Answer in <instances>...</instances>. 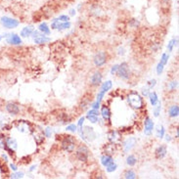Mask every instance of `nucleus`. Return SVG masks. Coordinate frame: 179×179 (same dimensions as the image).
I'll list each match as a JSON object with an SVG mask.
<instances>
[{
  "label": "nucleus",
  "instance_id": "13d9d810",
  "mask_svg": "<svg viewBox=\"0 0 179 179\" xmlns=\"http://www.w3.org/2000/svg\"><path fill=\"white\" fill-rule=\"evenodd\" d=\"M35 168H36V167H35V165H32V167H30V168H29V171H30V172H32V171H33V170H34V169H35Z\"/></svg>",
  "mask_w": 179,
  "mask_h": 179
},
{
  "label": "nucleus",
  "instance_id": "7ed1b4c3",
  "mask_svg": "<svg viewBox=\"0 0 179 179\" xmlns=\"http://www.w3.org/2000/svg\"><path fill=\"white\" fill-rule=\"evenodd\" d=\"M76 139L72 135H65L61 140V148L67 153H73L76 149Z\"/></svg>",
  "mask_w": 179,
  "mask_h": 179
},
{
  "label": "nucleus",
  "instance_id": "6e6552de",
  "mask_svg": "<svg viewBox=\"0 0 179 179\" xmlns=\"http://www.w3.org/2000/svg\"><path fill=\"white\" fill-rule=\"evenodd\" d=\"M32 38L35 44H45V43L49 42L51 40L50 37H47L45 34L40 33L39 30H33L32 32Z\"/></svg>",
  "mask_w": 179,
  "mask_h": 179
},
{
  "label": "nucleus",
  "instance_id": "c9c22d12",
  "mask_svg": "<svg viewBox=\"0 0 179 179\" xmlns=\"http://www.w3.org/2000/svg\"><path fill=\"white\" fill-rule=\"evenodd\" d=\"M86 119L88 120H90L92 123H98V121H99V117H96V116L87 115V116H86Z\"/></svg>",
  "mask_w": 179,
  "mask_h": 179
},
{
  "label": "nucleus",
  "instance_id": "412c9836",
  "mask_svg": "<svg viewBox=\"0 0 179 179\" xmlns=\"http://www.w3.org/2000/svg\"><path fill=\"white\" fill-rule=\"evenodd\" d=\"M179 115V107L178 105H172L168 109V116L170 117H177Z\"/></svg>",
  "mask_w": 179,
  "mask_h": 179
},
{
  "label": "nucleus",
  "instance_id": "9b49d317",
  "mask_svg": "<svg viewBox=\"0 0 179 179\" xmlns=\"http://www.w3.org/2000/svg\"><path fill=\"white\" fill-rule=\"evenodd\" d=\"M4 36L6 37L7 43H9L11 45H20L22 43L21 36L16 33H6L4 34Z\"/></svg>",
  "mask_w": 179,
  "mask_h": 179
},
{
  "label": "nucleus",
  "instance_id": "7c9ffc66",
  "mask_svg": "<svg viewBox=\"0 0 179 179\" xmlns=\"http://www.w3.org/2000/svg\"><path fill=\"white\" fill-rule=\"evenodd\" d=\"M116 144L115 143H111V144H109V145L106 146V148H105V152H106V154L108 155H112L113 154V152H115V149H113V147H115Z\"/></svg>",
  "mask_w": 179,
  "mask_h": 179
},
{
  "label": "nucleus",
  "instance_id": "bf43d9fd",
  "mask_svg": "<svg viewBox=\"0 0 179 179\" xmlns=\"http://www.w3.org/2000/svg\"><path fill=\"white\" fill-rule=\"evenodd\" d=\"M165 137H167L165 139H167V142H170V141H171V138H170L169 135H167V136H165Z\"/></svg>",
  "mask_w": 179,
  "mask_h": 179
},
{
  "label": "nucleus",
  "instance_id": "72a5a7b5",
  "mask_svg": "<svg viewBox=\"0 0 179 179\" xmlns=\"http://www.w3.org/2000/svg\"><path fill=\"white\" fill-rule=\"evenodd\" d=\"M177 86H178V81L177 80H173V81L169 82V83H168V89L170 91H175L176 88H177Z\"/></svg>",
  "mask_w": 179,
  "mask_h": 179
},
{
  "label": "nucleus",
  "instance_id": "0eeeda50",
  "mask_svg": "<svg viewBox=\"0 0 179 179\" xmlns=\"http://www.w3.org/2000/svg\"><path fill=\"white\" fill-rule=\"evenodd\" d=\"M107 53L105 51H98L93 58V63L96 67H103L107 63Z\"/></svg>",
  "mask_w": 179,
  "mask_h": 179
},
{
  "label": "nucleus",
  "instance_id": "c85d7f7f",
  "mask_svg": "<svg viewBox=\"0 0 179 179\" xmlns=\"http://www.w3.org/2000/svg\"><path fill=\"white\" fill-rule=\"evenodd\" d=\"M123 177L126 178V179H135L137 176H136V174H135V172L133 171L132 169H127V170H125L124 171Z\"/></svg>",
  "mask_w": 179,
  "mask_h": 179
},
{
  "label": "nucleus",
  "instance_id": "20e7f679",
  "mask_svg": "<svg viewBox=\"0 0 179 179\" xmlns=\"http://www.w3.org/2000/svg\"><path fill=\"white\" fill-rule=\"evenodd\" d=\"M90 152L85 145H79L76 150V159L81 163H85L89 159Z\"/></svg>",
  "mask_w": 179,
  "mask_h": 179
},
{
  "label": "nucleus",
  "instance_id": "09e8293b",
  "mask_svg": "<svg viewBox=\"0 0 179 179\" xmlns=\"http://www.w3.org/2000/svg\"><path fill=\"white\" fill-rule=\"evenodd\" d=\"M117 69H119V65H115V66H113L111 69V75H117Z\"/></svg>",
  "mask_w": 179,
  "mask_h": 179
},
{
  "label": "nucleus",
  "instance_id": "9d476101",
  "mask_svg": "<svg viewBox=\"0 0 179 179\" xmlns=\"http://www.w3.org/2000/svg\"><path fill=\"white\" fill-rule=\"evenodd\" d=\"M155 129V123L149 117H145V120H144V133L148 136L152 135L153 131Z\"/></svg>",
  "mask_w": 179,
  "mask_h": 179
},
{
  "label": "nucleus",
  "instance_id": "8fccbe9b",
  "mask_svg": "<svg viewBox=\"0 0 179 179\" xmlns=\"http://www.w3.org/2000/svg\"><path fill=\"white\" fill-rule=\"evenodd\" d=\"M84 120H85V117H81L80 119H79V120H78V123H77V125H76V126H78V127H81V126L83 125Z\"/></svg>",
  "mask_w": 179,
  "mask_h": 179
},
{
  "label": "nucleus",
  "instance_id": "f03ea898",
  "mask_svg": "<svg viewBox=\"0 0 179 179\" xmlns=\"http://www.w3.org/2000/svg\"><path fill=\"white\" fill-rule=\"evenodd\" d=\"M127 102L134 109L140 110L144 107V100L140 94H138L135 91H132L127 95Z\"/></svg>",
  "mask_w": 179,
  "mask_h": 179
},
{
  "label": "nucleus",
  "instance_id": "f704fd0d",
  "mask_svg": "<svg viewBox=\"0 0 179 179\" xmlns=\"http://www.w3.org/2000/svg\"><path fill=\"white\" fill-rule=\"evenodd\" d=\"M168 59H169V55L167 54V53H164L163 55H161V58H160V62L165 66V65H167V62H168Z\"/></svg>",
  "mask_w": 179,
  "mask_h": 179
},
{
  "label": "nucleus",
  "instance_id": "603ef678",
  "mask_svg": "<svg viewBox=\"0 0 179 179\" xmlns=\"http://www.w3.org/2000/svg\"><path fill=\"white\" fill-rule=\"evenodd\" d=\"M160 2H161L163 5H169L170 0H160Z\"/></svg>",
  "mask_w": 179,
  "mask_h": 179
},
{
  "label": "nucleus",
  "instance_id": "a878e982",
  "mask_svg": "<svg viewBox=\"0 0 179 179\" xmlns=\"http://www.w3.org/2000/svg\"><path fill=\"white\" fill-rule=\"evenodd\" d=\"M156 134H157V137L161 139L164 137L165 135V129L164 127V125H159L158 127L156 129Z\"/></svg>",
  "mask_w": 179,
  "mask_h": 179
},
{
  "label": "nucleus",
  "instance_id": "680f3d73",
  "mask_svg": "<svg viewBox=\"0 0 179 179\" xmlns=\"http://www.w3.org/2000/svg\"><path fill=\"white\" fill-rule=\"evenodd\" d=\"M2 40V36L1 35H0V41H1Z\"/></svg>",
  "mask_w": 179,
  "mask_h": 179
},
{
  "label": "nucleus",
  "instance_id": "bb28decb",
  "mask_svg": "<svg viewBox=\"0 0 179 179\" xmlns=\"http://www.w3.org/2000/svg\"><path fill=\"white\" fill-rule=\"evenodd\" d=\"M136 163H137L136 157L133 155L127 156V158H126V164H127V165H129V167H134V165L136 164Z\"/></svg>",
  "mask_w": 179,
  "mask_h": 179
},
{
  "label": "nucleus",
  "instance_id": "6e6d98bb",
  "mask_svg": "<svg viewBox=\"0 0 179 179\" xmlns=\"http://www.w3.org/2000/svg\"><path fill=\"white\" fill-rule=\"evenodd\" d=\"M69 15H71V16H75L76 15V10L75 9H72L71 11H69Z\"/></svg>",
  "mask_w": 179,
  "mask_h": 179
},
{
  "label": "nucleus",
  "instance_id": "79ce46f5",
  "mask_svg": "<svg viewBox=\"0 0 179 179\" xmlns=\"http://www.w3.org/2000/svg\"><path fill=\"white\" fill-rule=\"evenodd\" d=\"M87 115H91V116H96V117H99V115H100V112H99V110H97V109H92V110L88 111V113H87Z\"/></svg>",
  "mask_w": 179,
  "mask_h": 179
},
{
  "label": "nucleus",
  "instance_id": "cd10ccee",
  "mask_svg": "<svg viewBox=\"0 0 179 179\" xmlns=\"http://www.w3.org/2000/svg\"><path fill=\"white\" fill-rule=\"evenodd\" d=\"M59 120L62 123H69V121L72 120V119L68 116V113H60V115H59Z\"/></svg>",
  "mask_w": 179,
  "mask_h": 179
},
{
  "label": "nucleus",
  "instance_id": "393cba45",
  "mask_svg": "<svg viewBox=\"0 0 179 179\" xmlns=\"http://www.w3.org/2000/svg\"><path fill=\"white\" fill-rule=\"evenodd\" d=\"M113 87V82L111 80H107L103 82V83H101V90L105 91V92H108L109 90H111Z\"/></svg>",
  "mask_w": 179,
  "mask_h": 179
},
{
  "label": "nucleus",
  "instance_id": "aec40b11",
  "mask_svg": "<svg viewBox=\"0 0 179 179\" xmlns=\"http://www.w3.org/2000/svg\"><path fill=\"white\" fill-rule=\"evenodd\" d=\"M113 161V157L111 155L105 154V155H103L101 157V164H102L103 167H108V165L110 164H112Z\"/></svg>",
  "mask_w": 179,
  "mask_h": 179
},
{
  "label": "nucleus",
  "instance_id": "ddd939ff",
  "mask_svg": "<svg viewBox=\"0 0 179 179\" xmlns=\"http://www.w3.org/2000/svg\"><path fill=\"white\" fill-rule=\"evenodd\" d=\"M5 109L11 116H17V115H19L20 113V107H19V105L16 104L15 102L6 103Z\"/></svg>",
  "mask_w": 179,
  "mask_h": 179
},
{
  "label": "nucleus",
  "instance_id": "c03bdc74",
  "mask_svg": "<svg viewBox=\"0 0 179 179\" xmlns=\"http://www.w3.org/2000/svg\"><path fill=\"white\" fill-rule=\"evenodd\" d=\"M57 19H58V21H60V22H69V17L67 15H61Z\"/></svg>",
  "mask_w": 179,
  "mask_h": 179
},
{
  "label": "nucleus",
  "instance_id": "5fc2aeb1",
  "mask_svg": "<svg viewBox=\"0 0 179 179\" xmlns=\"http://www.w3.org/2000/svg\"><path fill=\"white\" fill-rule=\"evenodd\" d=\"M124 53H125V51H124L123 48H119V54L120 55H124Z\"/></svg>",
  "mask_w": 179,
  "mask_h": 179
},
{
  "label": "nucleus",
  "instance_id": "f257e3e1",
  "mask_svg": "<svg viewBox=\"0 0 179 179\" xmlns=\"http://www.w3.org/2000/svg\"><path fill=\"white\" fill-rule=\"evenodd\" d=\"M78 133H79L82 140L85 142H92L97 138V134H96L94 128L90 127V126L82 125L81 127H79V129H78Z\"/></svg>",
  "mask_w": 179,
  "mask_h": 179
},
{
  "label": "nucleus",
  "instance_id": "052dcab7",
  "mask_svg": "<svg viewBox=\"0 0 179 179\" xmlns=\"http://www.w3.org/2000/svg\"><path fill=\"white\" fill-rule=\"evenodd\" d=\"M176 138H178V128L176 129Z\"/></svg>",
  "mask_w": 179,
  "mask_h": 179
},
{
  "label": "nucleus",
  "instance_id": "37998d69",
  "mask_svg": "<svg viewBox=\"0 0 179 179\" xmlns=\"http://www.w3.org/2000/svg\"><path fill=\"white\" fill-rule=\"evenodd\" d=\"M105 95H106V92H105V91H103V90H100L99 93L97 94V101L102 102V100H103Z\"/></svg>",
  "mask_w": 179,
  "mask_h": 179
},
{
  "label": "nucleus",
  "instance_id": "473e14b6",
  "mask_svg": "<svg viewBox=\"0 0 179 179\" xmlns=\"http://www.w3.org/2000/svg\"><path fill=\"white\" fill-rule=\"evenodd\" d=\"M107 168H106V170H107V172H109V173H111V172H113L115 170H117V164H115L113 161L112 164H110L108 165V167H106Z\"/></svg>",
  "mask_w": 179,
  "mask_h": 179
},
{
  "label": "nucleus",
  "instance_id": "4be33fe9",
  "mask_svg": "<svg viewBox=\"0 0 179 179\" xmlns=\"http://www.w3.org/2000/svg\"><path fill=\"white\" fill-rule=\"evenodd\" d=\"M148 97H149V99H150V102L152 104V106H154V107L160 102L159 97H158V94H157L155 91H153V92H150L149 95H148Z\"/></svg>",
  "mask_w": 179,
  "mask_h": 179
},
{
  "label": "nucleus",
  "instance_id": "a211bd4d",
  "mask_svg": "<svg viewBox=\"0 0 179 179\" xmlns=\"http://www.w3.org/2000/svg\"><path fill=\"white\" fill-rule=\"evenodd\" d=\"M5 142H6V145L8 148H10L12 150H16L17 148H18V142L15 138H12V137H5Z\"/></svg>",
  "mask_w": 179,
  "mask_h": 179
},
{
  "label": "nucleus",
  "instance_id": "e433bc0d",
  "mask_svg": "<svg viewBox=\"0 0 179 179\" xmlns=\"http://www.w3.org/2000/svg\"><path fill=\"white\" fill-rule=\"evenodd\" d=\"M89 107V101H86V100H82V102L80 103L79 108L81 109L82 111H85L87 108Z\"/></svg>",
  "mask_w": 179,
  "mask_h": 179
},
{
  "label": "nucleus",
  "instance_id": "864d4df0",
  "mask_svg": "<svg viewBox=\"0 0 179 179\" xmlns=\"http://www.w3.org/2000/svg\"><path fill=\"white\" fill-rule=\"evenodd\" d=\"M10 167H11L12 170H14V171H17V170H18V167H17V165L14 164H10Z\"/></svg>",
  "mask_w": 179,
  "mask_h": 179
},
{
  "label": "nucleus",
  "instance_id": "6ab92c4d",
  "mask_svg": "<svg viewBox=\"0 0 179 179\" xmlns=\"http://www.w3.org/2000/svg\"><path fill=\"white\" fill-rule=\"evenodd\" d=\"M34 30V28L32 25H28V27H25L23 29L21 30V36L22 37H29L32 34Z\"/></svg>",
  "mask_w": 179,
  "mask_h": 179
},
{
  "label": "nucleus",
  "instance_id": "b1692460",
  "mask_svg": "<svg viewBox=\"0 0 179 179\" xmlns=\"http://www.w3.org/2000/svg\"><path fill=\"white\" fill-rule=\"evenodd\" d=\"M18 128H19V131L23 132V133H28L29 129L33 130V129H32V126H30V124L29 123H25V121H22L21 125H19Z\"/></svg>",
  "mask_w": 179,
  "mask_h": 179
},
{
  "label": "nucleus",
  "instance_id": "5701e85b",
  "mask_svg": "<svg viewBox=\"0 0 179 179\" xmlns=\"http://www.w3.org/2000/svg\"><path fill=\"white\" fill-rule=\"evenodd\" d=\"M38 30L43 34H46V35H49L50 34V28L48 27V25L46 23H41L38 25Z\"/></svg>",
  "mask_w": 179,
  "mask_h": 179
},
{
  "label": "nucleus",
  "instance_id": "dca6fc26",
  "mask_svg": "<svg viewBox=\"0 0 179 179\" xmlns=\"http://www.w3.org/2000/svg\"><path fill=\"white\" fill-rule=\"evenodd\" d=\"M102 115V117L104 120L106 121H111V117H112V112L110 110V108L106 105H104L101 108V113H100Z\"/></svg>",
  "mask_w": 179,
  "mask_h": 179
},
{
  "label": "nucleus",
  "instance_id": "423d86ee",
  "mask_svg": "<svg viewBox=\"0 0 179 179\" xmlns=\"http://www.w3.org/2000/svg\"><path fill=\"white\" fill-rule=\"evenodd\" d=\"M117 76L120 77L123 80H128L130 77V72H129V66L126 62L121 63L119 65V69H117Z\"/></svg>",
  "mask_w": 179,
  "mask_h": 179
},
{
  "label": "nucleus",
  "instance_id": "a19ab883",
  "mask_svg": "<svg viewBox=\"0 0 179 179\" xmlns=\"http://www.w3.org/2000/svg\"><path fill=\"white\" fill-rule=\"evenodd\" d=\"M157 84V80L156 79H151L147 82V85H148V88L149 89H153Z\"/></svg>",
  "mask_w": 179,
  "mask_h": 179
},
{
  "label": "nucleus",
  "instance_id": "1a4fd4ad",
  "mask_svg": "<svg viewBox=\"0 0 179 179\" xmlns=\"http://www.w3.org/2000/svg\"><path fill=\"white\" fill-rule=\"evenodd\" d=\"M71 28V23L69 22H60L58 19H54L52 21L51 24V29H57V30H63V29H68Z\"/></svg>",
  "mask_w": 179,
  "mask_h": 179
},
{
  "label": "nucleus",
  "instance_id": "2eb2a0df",
  "mask_svg": "<svg viewBox=\"0 0 179 179\" xmlns=\"http://www.w3.org/2000/svg\"><path fill=\"white\" fill-rule=\"evenodd\" d=\"M167 146H164V145L159 146L155 150V157H156V159H158V160L164 159V157L167 156Z\"/></svg>",
  "mask_w": 179,
  "mask_h": 179
},
{
  "label": "nucleus",
  "instance_id": "de8ad7c7",
  "mask_svg": "<svg viewBox=\"0 0 179 179\" xmlns=\"http://www.w3.org/2000/svg\"><path fill=\"white\" fill-rule=\"evenodd\" d=\"M52 133H53V131H52V129L50 127H47L45 130H44V135L45 137H51Z\"/></svg>",
  "mask_w": 179,
  "mask_h": 179
},
{
  "label": "nucleus",
  "instance_id": "4d7b16f0",
  "mask_svg": "<svg viewBox=\"0 0 179 179\" xmlns=\"http://www.w3.org/2000/svg\"><path fill=\"white\" fill-rule=\"evenodd\" d=\"M1 158H2L3 160H5V163H7V161H8V158H7V156H6L5 154H3V155L1 156Z\"/></svg>",
  "mask_w": 179,
  "mask_h": 179
},
{
  "label": "nucleus",
  "instance_id": "2f4dec72",
  "mask_svg": "<svg viewBox=\"0 0 179 179\" xmlns=\"http://www.w3.org/2000/svg\"><path fill=\"white\" fill-rule=\"evenodd\" d=\"M160 110H161V104H160V102H159L155 106V108H154V117H158L160 116Z\"/></svg>",
  "mask_w": 179,
  "mask_h": 179
},
{
  "label": "nucleus",
  "instance_id": "f3484780",
  "mask_svg": "<svg viewBox=\"0 0 179 179\" xmlns=\"http://www.w3.org/2000/svg\"><path fill=\"white\" fill-rule=\"evenodd\" d=\"M120 134L119 131H117V130H112V131H110L108 134V139L111 143L116 144L117 140H120Z\"/></svg>",
  "mask_w": 179,
  "mask_h": 179
},
{
  "label": "nucleus",
  "instance_id": "4c0bfd02",
  "mask_svg": "<svg viewBox=\"0 0 179 179\" xmlns=\"http://www.w3.org/2000/svg\"><path fill=\"white\" fill-rule=\"evenodd\" d=\"M67 131H71V132H76L77 131V126L76 124H69L66 127Z\"/></svg>",
  "mask_w": 179,
  "mask_h": 179
},
{
  "label": "nucleus",
  "instance_id": "3c124183",
  "mask_svg": "<svg viewBox=\"0 0 179 179\" xmlns=\"http://www.w3.org/2000/svg\"><path fill=\"white\" fill-rule=\"evenodd\" d=\"M149 93H150V89L149 88H144L142 90V95L145 96V97H147V96L149 95Z\"/></svg>",
  "mask_w": 179,
  "mask_h": 179
},
{
  "label": "nucleus",
  "instance_id": "c756f323",
  "mask_svg": "<svg viewBox=\"0 0 179 179\" xmlns=\"http://www.w3.org/2000/svg\"><path fill=\"white\" fill-rule=\"evenodd\" d=\"M177 42H178V39L177 38H172L171 40H170L168 42V44H167V50L169 52H171L173 50V48L177 46Z\"/></svg>",
  "mask_w": 179,
  "mask_h": 179
},
{
  "label": "nucleus",
  "instance_id": "4468645a",
  "mask_svg": "<svg viewBox=\"0 0 179 179\" xmlns=\"http://www.w3.org/2000/svg\"><path fill=\"white\" fill-rule=\"evenodd\" d=\"M137 143V140L135 137H129L123 142V152L124 153H128L129 151H131L133 148L135 147Z\"/></svg>",
  "mask_w": 179,
  "mask_h": 179
},
{
  "label": "nucleus",
  "instance_id": "58836bf2",
  "mask_svg": "<svg viewBox=\"0 0 179 179\" xmlns=\"http://www.w3.org/2000/svg\"><path fill=\"white\" fill-rule=\"evenodd\" d=\"M164 65H163L160 62L158 64V66H157V73H158L159 76H160L164 72Z\"/></svg>",
  "mask_w": 179,
  "mask_h": 179
},
{
  "label": "nucleus",
  "instance_id": "39448f33",
  "mask_svg": "<svg viewBox=\"0 0 179 179\" xmlns=\"http://www.w3.org/2000/svg\"><path fill=\"white\" fill-rule=\"evenodd\" d=\"M0 24H1L2 27H4L5 29H12L18 28L20 25V22L14 18H10V17L4 16L0 19Z\"/></svg>",
  "mask_w": 179,
  "mask_h": 179
},
{
  "label": "nucleus",
  "instance_id": "ea45409f",
  "mask_svg": "<svg viewBox=\"0 0 179 179\" xmlns=\"http://www.w3.org/2000/svg\"><path fill=\"white\" fill-rule=\"evenodd\" d=\"M11 178H15V179H19V178H23L24 177V173L23 172H18V171H15L14 173L11 174Z\"/></svg>",
  "mask_w": 179,
  "mask_h": 179
},
{
  "label": "nucleus",
  "instance_id": "f8f14e48",
  "mask_svg": "<svg viewBox=\"0 0 179 179\" xmlns=\"http://www.w3.org/2000/svg\"><path fill=\"white\" fill-rule=\"evenodd\" d=\"M102 79H103V75L101 72L96 71L92 76L90 77V84L93 87H97L100 86L102 83Z\"/></svg>",
  "mask_w": 179,
  "mask_h": 179
},
{
  "label": "nucleus",
  "instance_id": "49530a36",
  "mask_svg": "<svg viewBox=\"0 0 179 179\" xmlns=\"http://www.w3.org/2000/svg\"><path fill=\"white\" fill-rule=\"evenodd\" d=\"M100 105H101V102L97 101V100H96L95 102H93L92 104H91V108H92V109H97V110H99Z\"/></svg>",
  "mask_w": 179,
  "mask_h": 179
},
{
  "label": "nucleus",
  "instance_id": "a18cd8bd",
  "mask_svg": "<svg viewBox=\"0 0 179 179\" xmlns=\"http://www.w3.org/2000/svg\"><path fill=\"white\" fill-rule=\"evenodd\" d=\"M129 25L130 27H132V28H137L139 25V22L137 20H135V19H132V20H130V22H129Z\"/></svg>",
  "mask_w": 179,
  "mask_h": 179
}]
</instances>
